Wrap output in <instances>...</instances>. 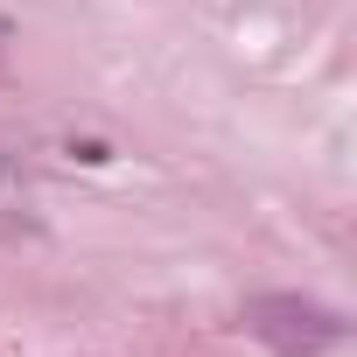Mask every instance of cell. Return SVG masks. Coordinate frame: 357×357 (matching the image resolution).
Segmentation results:
<instances>
[{
    "mask_svg": "<svg viewBox=\"0 0 357 357\" xmlns=\"http://www.w3.org/2000/svg\"><path fill=\"white\" fill-rule=\"evenodd\" d=\"M245 329L259 343H273L280 357H315L343 336V322L322 308V301H301V294H259L245 301Z\"/></svg>",
    "mask_w": 357,
    "mask_h": 357,
    "instance_id": "6da1fadb",
    "label": "cell"
},
{
    "mask_svg": "<svg viewBox=\"0 0 357 357\" xmlns=\"http://www.w3.org/2000/svg\"><path fill=\"white\" fill-rule=\"evenodd\" d=\"M63 154H77L84 168H105V161H112V147H105V140H70Z\"/></svg>",
    "mask_w": 357,
    "mask_h": 357,
    "instance_id": "7a4b0ae2",
    "label": "cell"
},
{
    "mask_svg": "<svg viewBox=\"0 0 357 357\" xmlns=\"http://www.w3.org/2000/svg\"><path fill=\"white\" fill-rule=\"evenodd\" d=\"M0 43H8V22H0Z\"/></svg>",
    "mask_w": 357,
    "mask_h": 357,
    "instance_id": "3957f363",
    "label": "cell"
}]
</instances>
